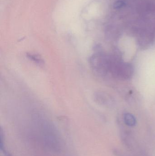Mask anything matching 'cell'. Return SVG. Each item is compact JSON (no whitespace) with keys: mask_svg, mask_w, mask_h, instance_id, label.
Instances as JSON below:
<instances>
[{"mask_svg":"<svg viewBox=\"0 0 155 156\" xmlns=\"http://www.w3.org/2000/svg\"><path fill=\"white\" fill-rule=\"evenodd\" d=\"M125 2L123 1H117L114 4V7L115 9L120 8L124 5Z\"/></svg>","mask_w":155,"mask_h":156,"instance_id":"277c9868","label":"cell"},{"mask_svg":"<svg viewBox=\"0 0 155 156\" xmlns=\"http://www.w3.org/2000/svg\"><path fill=\"white\" fill-rule=\"evenodd\" d=\"M124 120L126 125L134 126L136 125V121L135 117L132 114L126 113L124 115Z\"/></svg>","mask_w":155,"mask_h":156,"instance_id":"3957f363","label":"cell"},{"mask_svg":"<svg viewBox=\"0 0 155 156\" xmlns=\"http://www.w3.org/2000/svg\"><path fill=\"white\" fill-rule=\"evenodd\" d=\"M109 70L123 79H129L132 76L133 69L131 64L109 58Z\"/></svg>","mask_w":155,"mask_h":156,"instance_id":"6da1fadb","label":"cell"},{"mask_svg":"<svg viewBox=\"0 0 155 156\" xmlns=\"http://www.w3.org/2000/svg\"><path fill=\"white\" fill-rule=\"evenodd\" d=\"M90 61L94 71L99 75H105L109 70V58L102 53L94 54Z\"/></svg>","mask_w":155,"mask_h":156,"instance_id":"7a4b0ae2","label":"cell"}]
</instances>
